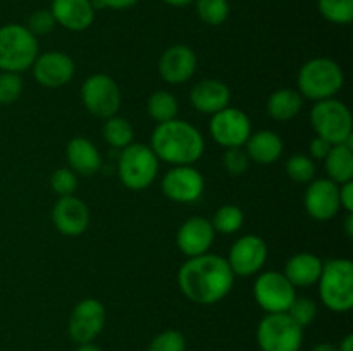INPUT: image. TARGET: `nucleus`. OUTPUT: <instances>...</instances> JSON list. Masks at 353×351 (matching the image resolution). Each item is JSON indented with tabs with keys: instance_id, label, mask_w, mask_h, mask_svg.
Segmentation results:
<instances>
[{
	"instance_id": "obj_1",
	"label": "nucleus",
	"mask_w": 353,
	"mask_h": 351,
	"mask_svg": "<svg viewBox=\"0 0 353 351\" xmlns=\"http://www.w3.org/2000/svg\"><path fill=\"white\" fill-rule=\"evenodd\" d=\"M234 274L221 255L203 253L188 258L178 272L183 295L196 305H214L230 295Z\"/></svg>"
},
{
	"instance_id": "obj_2",
	"label": "nucleus",
	"mask_w": 353,
	"mask_h": 351,
	"mask_svg": "<svg viewBox=\"0 0 353 351\" xmlns=\"http://www.w3.org/2000/svg\"><path fill=\"white\" fill-rule=\"evenodd\" d=\"M150 148L159 160L171 165H193L205 150L202 133L185 120L172 119L157 124L152 133Z\"/></svg>"
},
{
	"instance_id": "obj_3",
	"label": "nucleus",
	"mask_w": 353,
	"mask_h": 351,
	"mask_svg": "<svg viewBox=\"0 0 353 351\" xmlns=\"http://www.w3.org/2000/svg\"><path fill=\"white\" fill-rule=\"evenodd\" d=\"M299 89L305 98L321 102L334 98L345 85V74L340 65L326 57L310 58L302 65L299 72Z\"/></svg>"
},
{
	"instance_id": "obj_4",
	"label": "nucleus",
	"mask_w": 353,
	"mask_h": 351,
	"mask_svg": "<svg viewBox=\"0 0 353 351\" xmlns=\"http://www.w3.org/2000/svg\"><path fill=\"white\" fill-rule=\"evenodd\" d=\"M321 301L331 312L343 313L353 306V264L347 258L323 262L319 275Z\"/></svg>"
},
{
	"instance_id": "obj_5",
	"label": "nucleus",
	"mask_w": 353,
	"mask_h": 351,
	"mask_svg": "<svg viewBox=\"0 0 353 351\" xmlns=\"http://www.w3.org/2000/svg\"><path fill=\"white\" fill-rule=\"evenodd\" d=\"M38 55V38L26 26L12 23L0 28V71H28Z\"/></svg>"
},
{
	"instance_id": "obj_6",
	"label": "nucleus",
	"mask_w": 353,
	"mask_h": 351,
	"mask_svg": "<svg viewBox=\"0 0 353 351\" xmlns=\"http://www.w3.org/2000/svg\"><path fill=\"white\" fill-rule=\"evenodd\" d=\"M119 178L128 189L141 191L155 181L159 172V158L150 147L131 143L119 155Z\"/></svg>"
},
{
	"instance_id": "obj_7",
	"label": "nucleus",
	"mask_w": 353,
	"mask_h": 351,
	"mask_svg": "<svg viewBox=\"0 0 353 351\" xmlns=\"http://www.w3.org/2000/svg\"><path fill=\"white\" fill-rule=\"evenodd\" d=\"M310 124L317 136L330 141L331 145L345 143L348 138L353 136L352 112L343 102L336 98L316 102L310 110Z\"/></svg>"
},
{
	"instance_id": "obj_8",
	"label": "nucleus",
	"mask_w": 353,
	"mask_h": 351,
	"mask_svg": "<svg viewBox=\"0 0 353 351\" xmlns=\"http://www.w3.org/2000/svg\"><path fill=\"white\" fill-rule=\"evenodd\" d=\"M257 343L262 351H300L303 329L288 313H268L257 327Z\"/></svg>"
},
{
	"instance_id": "obj_9",
	"label": "nucleus",
	"mask_w": 353,
	"mask_h": 351,
	"mask_svg": "<svg viewBox=\"0 0 353 351\" xmlns=\"http://www.w3.org/2000/svg\"><path fill=\"white\" fill-rule=\"evenodd\" d=\"M81 100L85 109L99 119L116 116L121 107V92L117 83L110 76L92 74L81 86Z\"/></svg>"
},
{
	"instance_id": "obj_10",
	"label": "nucleus",
	"mask_w": 353,
	"mask_h": 351,
	"mask_svg": "<svg viewBox=\"0 0 353 351\" xmlns=\"http://www.w3.org/2000/svg\"><path fill=\"white\" fill-rule=\"evenodd\" d=\"M254 296L264 312L286 313L293 299L296 298V288L283 272L269 270L259 275L255 281Z\"/></svg>"
},
{
	"instance_id": "obj_11",
	"label": "nucleus",
	"mask_w": 353,
	"mask_h": 351,
	"mask_svg": "<svg viewBox=\"0 0 353 351\" xmlns=\"http://www.w3.org/2000/svg\"><path fill=\"white\" fill-rule=\"evenodd\" d=\"M209 131L217 145L224 148H236L247 143L252 134V123L243 110L226 107L212 114Z\"/></svg>"
},
{
	"instance_id": "obj_12",
	"label": "nucleus",
	"mask_w": 353,
	"mask_h": 351,
	"mask_svg": "<svg viewBox=\"0 0 353 351\" xmlns=\"http://www.w3.org/2000/svg\"><path fill=\"white\" fill-rule=\"evenodd\" d=\"M105 326V306L95 298H85L72 308L69 336L76 344L93 343Z\"/></svg>"
},
{
	"instance_id": "obj_13",
	"label": "nucleus",
	"mask_w": 353,
	"mask_h": 351,
	"mask_svg": "<svg viewBox=\"0 0 353 351\" xmlns=\"http://www.w3.org/2000/svg\"><path fill=\"white\" fill-rule=\"evenodd\" d=\"M268 244L262 237L255 236V234H247L234 241L230 250V257L226 260L234 275L250 277V275L261 272L268 260Z\"/></svg>"
},
{
	"instance_id": "obj_14",
	"label": "nucleus",
	"mask_w": 353,
	"mask_h": 351,
	"mask_svg": "<svg viewBox=\"0 0 353 351\" xmlns=\"http://www.w3.org/2000/svg\"><path fill=\"white\" fill-rule=\"evenodd\" d=\"M205 181L193 165H174L162 179V191L176 203H192L202 196Z\"/></svg>"
},
{
	"instance_id": "obj_15",
	"label": "nucleus",
	"mask_w": 353,
	"mask_h": 351,
	"mask_svg": "<svg viewBox=\"0 0 353 351\" xmlns=\"http://www.w3.org/2000/svg\"><path fill=\"white\" fill-rule=\"evenodd\" d=\"M305 210L312 219L326 222L340 212V186L331 179H312L305 191Z\"/></svg>"
},
{
	"instance_id": "obj_16",
	"label": "nucleus",
	"mask_w": 353,
	"mask_h": 351,
	"mask_svg": "<svg viewBox=\"0 0 353 351\" xmlns=\"http://www.w3.org/2000/svg\"><path fill=\"white\" fill-rule=\"evenodd\" d=\"M33 76L45 88H61L74 76V62L64 52H45L31 65Z\"/></svg>"
},
{
	"instance_id": "obj_17",
	"label": "nucleus",
	"mask_w": 353,
	"mask_h": 351,
	"mask_svg": "<svg viewBox=\"0 0 353 351\" xmlns=\"http://www.w3.org/2000/svg\"><path fill=\"white\" fill-rule=\"evenodd\" d=\"M52 220L64 236H79L90 224V210L86 203L74 195L61 196L52 210Z\"/></svg>"
},
{
	"instance_id": "obj_18",
	"label": "nucleus",
	"mask_w": 353,
	"mask_h": 351,
	"mask_svg": "<svg viewBox=\"0 0 353 351\" xmlns=\"http://www.w3.org/2000/svg\"><path fill=\"white\" fill-rule=\"evenodd\" d=\"M214 237H216V231H214L210 220L203 219V217H192V219L185 220L178 229L176 243L183 255L193 258L207 253L209 248L212 246Z\"/></svg>"
},
{
	"instance_id": "obj_19",
	"label": "nucleus",
	"mask_w": 353,
	"mask_h": 351,
	"mask_svg": "<svg viewBox=\"0 0 353 351\" xmlns=\"http://www.w3.org/2000/svg\"><path fill=\"white\" fill-rule=\"evenodd\" d=\"M196 71V55L186 45H172L159 61L161 78L169 85H183Z\"/></svg>"
},
{
	"instance_id": "obj_20",
	"label": "nucleus",
	"mask_w": 353,
	"mask_h": 351,
	"mask_svg": "<svg viewBox=\"0 0 353 351\" xmlns=\"http://www.w3.org/2000/svg\"><path fill=\"white\" fill-rule=\"evenodd\" d=\"M50 12L55 23L69 31H85L95 21L92 0H52Z\"/></svg>"
},
{
	"instance_id": "obj_21",
	"label": "nucleus",
	"mask_w": 353,
	"mask_h": 351,
	"mask_svg": "<svg viewBox=\"0 0 353 351\" xmlns=\"http://www.w3.org/2000/svg\"><path fill=\"white\" fill-rule=\"evenodd\" d=\"M192 105L202 114H216L230 107L231 89L219 79H203L196 83L190 93Z\"/></svg>"
},
{
	"instance_id": "obj_22",
	"label": "nucleus",
	"mask_w": 353,
	"mask_h": 351,
	"mask_svg": "<svg viewBox=\"0 0 353 351\" xmlns=\"http://www.w3.org/2000/svg\"><path fill=\"white\" fill-rule=\"evenodd\" d=\"M68 162L71 165V171L79 176H95L102 167V157L97 150L95 145L83 136L72 138L65 148Z\"/></svg>"
},
{
	"instance_id": "obj_23",
	"label": "nucleus",
	"mask_w": 353,
	"mask_h": 351,
	"mask_svg": "<svg viewBox=\"0 0 353 351\" xmlns=\"http://www.w3.org/2000/svg\"><path fill=\"white\" fill-rule=\"evenodd\" d=\"M283 140L274 133V131L262 129L257 133H252L245 143V151H247L250 162H257L261 165L274 164L283 153Z\"/></svg>"
},
{
	"instance_id": "obj_24",
	"label": "nucleus",
	"mask_w": 353,
	"mask_h": 351,
	"mask_svg": "<svg viewBox=\"0 0 353 351\" xmlns=\"http://www.w3.org/2000/svg\"><path fill=\"white\" fill-rule=\"evenodd\" d=\"M323 262L314 253H296L286 262L285 277L292 282L295 288H309L319 281Z\"/></svg>"
},
{
	"instance_id": "obj_25",
	"label": "nucleus",
	"mask_w": 353,
	"mask_h": 351,
	"mask_svg": "<svg viewBox=\"0 0 353 351\" xmlns=\"http://www.w3.org/2000/svg\"><path fill=\"white\" fill-rule=\"evenodd\" d=\"M324 160V167L330 176L327 179L336 184L353 181V136L345 143L333 145Z\"/></svg>"
},
{
	"instance_id": "obj_26",
	"label": "nucleus",
	"mask_w": 353,
	"mask_h": 351,
	"mask_svg": "<svg viewBox=\"0 0 353 351\" xmlns=\"http://www.w3.org/2000/svg\"><path fill=\"white\" fill-rule=\"evenodd\" d=\"M303 96L293 88L276 89L268 100V114L278 123H288L302 110Z\"/></svg>"
},
{
	"instance_id": "obj_27",
	"label": "nucleus",
	"mask_w": 353,
	"mask_h": 351,
	"mask_svg": "<svg viewBox=\"0 0 353 351\" xmlns=\"http://www.w3.org/2000/svg\"><path fill=\"white\" fill-rule=\"evenodd\" d=\"M178 100L174 98V95L165 89H159L150 95L147 102V112L152 119L157 124L168 123V120L176 119L178 116Z\"/></svg>"
},
{
	"instance_id": "obj_28",
	"label": "nucleus",
	"mask_w": 353,
	"mask_h": 351,
	"mask_svg": "<svg viewBox=\"0 0 353 351\" xmlns=\"http://www.w3.org/2000/svg\"><path fill=\"white\" fill-rule=\"evenodd\" d=\"M102 136L110 147L123 150L128 145L133 143V126L124 117L112 116L105 119V124L102 127Z\"/></svg>"
},
{
	"instance_id": "obj_29",
	"label": "nucleus",
	"mask_w": 353,
	"mask_h": 351,
	"mask_svg": "<svg viewBox=\"0 0 353 351\" xmlns=\"http://www.w3.org/2000/svg\"><path fill=\"white\" fill-rule=\"evenodd\" d=\"M243 220H245V215H243V210H241L240 206L224 205L214 213L210 224H212L216 233L233 234L236 233V231H240V227L243 226Z\"/></svg>"
},
{
	"instance_id": "obj_30",
	"label": "nucleus",
	"mask_w": 353,
	"mask_h": 351,
	"mask_svg": "<svg viewBox=\"0 0 353 351\" xmlns=\"http://www.w3.org/2000/svg\"><path fill=\"white\" fill-rule=\"evenodd\" d=\"M196 16L209 26H221L230 16L228 0H193Z\"/></svg>"
},
{
	"instance_id": "obj_31",
	"label": "nucleus",
	"mask_w": 353,
	"mask_h": 351,
	"mask_svg": "<svg viewBox=\"0 0 353 351\" xmlns=\"http://www.w3.org/2000/svg\"><path fill=\"white\" fill-rule=\"evenodd\" d=\"M317 9L333 24H350L353 21V0H317Z\"/></svg>"
},
{
	"instance_id": "obj_32",
	"label": "nucleus",
	"mask_w": 353,
	"mask_h": 351,
	"mask_svg": "<svg viewBox=\"0 0 353 351\" xmlns=\"http://www.w3.org/2000/svg\"><path fill=\"white\" fill-rule=\"evenodd\" d=\"M286 174L295 182H310L316 176V164L307 155H292L286 160Z\"/></svg>"
},
{
	"instance_id": "obj_33",
	"label": "nucleus",
	"mask_w": 353,
	"mask_h": 351,
	"mask_svg": "<svg viewBox=\"0 0 353 351\" xmlns=\"http://www.w3.org/2000/svg\"><path fill=\"white\" fill-rule=\"evenodd\" d=\"M24 83L17 72L0 71V105H9L19 100Z\"/></svg>"
},
{
	"instance_id": "obj_34",
	"label": "nucleus",
	"mask_w": 353,
	"mask_h": 351,
	"mask_svg": "<svg viewBox=\"0 0 353 351\" xmlns=\"http://www.w3.org/2000/svg\"><path fill=\"white\" fill-rule=\"evenodd\" d=\"M186 339L179 330H164L148 344L147 351H185Z\"/></svg>"
},
{
	"instance_id": "obj_35",
	"label": "nucleus",
	"mask_w": 353,
	"mask_h": 351,
	"mask_svg": "<svg viewBox=\"0 0 353 351\" xmlns=\"http://www.w3.org/2000/svg\"><path fill=\"white\" fill-rule=\"evenodd\" d=\"M286 313L303 329L316 320L317 306L310 298H295Z\"/></svg>"
},
{
	"instance_id": "obj_36",
	"label": "nucleus",
	"mask_w": 353,
	"mask_h": 351,
	"mask_svg": "<svg viewBox=\"0 0 353 351\" xmlns=\"http://www.w3.org/2000/svg\"><path fill=\"white\" fill-rule=\"evenodd\" d=\"M78 174L71 171V169H57L54 171V174L50 176V186L59 196H71L76 191V186H78Z\"/></svg>"
},
{
	"instance_id": "obj_37",
	"label": "nucleus",
	"mask_w": 353,
	"mask_h": 351,
	"mask_svg": "<svg viewBox=\"0 0 353 351\" xmlns=\"http://www.w3.org/2000/svg\"><path fill=\"white\" fill-rule=\"evenodd\" d=\"M223 164H224V169H226L230 174L240 176L248 169V165H250V158H248L247 151H245L241 147L226 148V151H224L223 155Z\"/></svg>"
},
{
	"instance_id": "obj_38",
	"label": "nucleus",
	"mask_w": 353,
	"mask_h": 351,
	"mask_svg": "<svg viewBox=\"0 0 353 351\" xmlns=\"http://www.w3.org/2000/svg\"><path fill=\"white\" fill-rule=\"evenodd\" d=\"M55 19L52 16L50 9H40L34 10L30 16L28 21V30L34 34V36H40V34H48L55 28Z\"/></svg>"
},
{
	"instance_id": "obj_39",
	"label": "nucleus",
	"mask_w": 353,
	"mask_h": 351,
	"mask_svg": "<svg viewBox=\"0 0 353 351\" xmlns=\"http://www.w3.org/2000/svg\"><path fill=\"white\" fill-rule=\"evenodd\" d=\"M93 7L97 9H112V10H126L138 3V0H92Z\"/></svg>"
},
{
	"instance_id": "obj_40",
	"label": "nucleus",
	"mask_w": 353,
	"mask_h": 351,
	"mask_svg": "<svg viewBox=\"0 0 353 351\" xmlns=\"http://www.w3.org/2000/svg\"><path fill=\"white\" fill-rule=\"evenodd\" d=\"M331 147H333V145H331L330 141L316 136L312 141H310L309 150H310V155H312V158H316V160H324V158L327 157V153H330Z\"/></svg>"
},
{
	"instance_id": "obj_41",
	"label": "nucleus",
	"mask_w": 353,
	"mask_h": 351,
	"mask_svg": "<svg viewBox=\"0 0 353 351\" xmlns=\"http://www.w3.org/2000/svg\"><path fill=\"white\" fill-rule=\"evenodd\" d=\"M340 186V205L341 209L347 210L348 213L353 212V181L343 182Z\"/></svg>"
},
{
	"instance_id": "obj_42",
	"label": "nucleus",
	"mask_w": 353,
	"mask_h": 351,
	"mask_svg": "<svg viewBox=\"0 0 353 351\" xmlns=\"http://www.w3.org/2000/svg\"><path fill=\"white\" fill-rule=\"evenodd\" d=\"M338 351H353V336L352 334H348V336L343 337V341H341V344H340V350Z\"/></svg>"
},
{
	"instance_id": "obj_43",
	"label": "nucleus",
	"mask_w": 353,
	"mask_h": 351,
	"mask_svg": "<svg viewBox=\"0 0 353 351\" xmlns=\"http://www.w3.org/2000/svg\"><path fill=\"white\" fill-rule=\"evenodd\" d=\"M162 2L172 7H186L190 6V3H193V0H162Z\"/></svg>"
},
{
	"instance_id": "obj_44",
	"label": "nucleus",
	"mask_w": 353,
	"mask_h": 351,
	"mask_svg": "<svg viewBox=\"0 0 353 351\" xmlns=\"http://www.w3.org/2000/svg\"><path fill=\"white\" fill-rule=\"evenodd\" d=\"M310 351H338V350L330 343H319V344H316V346H314Z\"/></svg>"
},
{
	"instance_id": "obj_45",
	"label": "nucleus",
	"mask_w": 353,
	"mask_h": 351,
	"mask_svg": "<svg viewBox=\"0 0 353 351\" xmlns=\"http://www.w3.org/2000/svg\"><path fill=\"white\" fill-rule=\"evenodd\" d=\"M76 351H102V350H100V348L97 346V344L85 343V344H79L78 350H76Z\"/></svg>"
},
{
	"instance_id": "obj_46",
	"label": "nucleus",
	"mask_w": 353,
	"mask_h": 351,
	"mask_svg": "<svg viewBox=\"0 0 353 351\" xmlns=\"http://www.w3.org/2000/svg\"><path fill=\"white\" fill-rule=\"evenodd\" d=\"M345 231H347L348 237H353V215L348 213L347 215V222H345Z\"/></svg>"
}]
</instances>
